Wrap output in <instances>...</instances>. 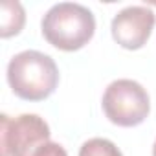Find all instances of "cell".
I'll return each mask as SVG.
<instances>
[{
  "label": "cell",
  "mask_w": 156,
  "mask_h": 156,
  "mask_svg": "<svg viewBox=\"0 0 156 156\" xmlns=\"http://www.w3.org/2000/svg\"><path fill=\"white\" fill-rule=\"evenodd\" d=\"M50 141V127L37 114L0 116V152L2 156H33Z\"/></svg>",
  "instance_id": "4"
},
{
  "label": "cell",
  "mask_w": 156,
  "mask_h": 156,
  "mask_svg": "<svg viewBox=\"0 0 156 156\" xmlns=\"http://www.w3.org/2000/svg\"><path fill=\"white\" fill-rule=\"evenodd\" d=\"M33 156H68V152L64 151L62 145H59L55 141H48L41 149H37V152Z\"/></svg>",
  "instance_id": "8"
},
{
  "label": "cell",
  "mask_w": 156,
  "mask_h": 156,
  "mask_svg": "<svg viewBox=\"0 0 156 156\" xmlns=\"http://www.w3.org/2000/svg\"><path fill=\"white\" fill-rule=\"evenodd\" d=\"M152 156H156V141H154V145H152Z\"/></svg>",
  "instance_id": "9"
},
{
  "label": "cell",
  "mask_w": 156,
  "mask_h": 156,
  "mask_svg": "<svg viewBox=\"0 0 156 156\" xmlns=\"http://www.w3.org/2000/svg\"><path fill=\"white\" fill-rule=\"evenodd\" d=\"M41 28L42 37L51 46L62 51H75L94 37L96 17L81 4L59 2L46 11Z\"/></svg>",
  "instance_id": "2"
},
{
  "label": "cell",
  "mask_w": 156,
  "mask_h": 156,
  "mask_svg": "<svg viewBox=\"0 0 156 156\" xmlns=\"http://www.w3.org/2000/svg\"><path fill=\"white\" fill-rule=\"evenodd\" d=\"M8 83L20 99L42 101L59 85V68L50 55L37 50H24L11 57L8 64Z\"/></svg>",
  "instance_id": "1"
},
{
  "label": "cell",
  "mask_w": 156,
  "mask_h": 156,
  "mask_svg": "<svg viewBox=\"0 0 156 156\" xmlns=\"http://www.w3.org/2000/svg\"><path fill=\"white\" fill-rule=\"evenodd\" d=\"M79 156H123L114 141L107 138H92L79 149Z\"/></svg>",
  "instance_id": "7"
},
{
  "label": "cell",
  "mask_w": 156,
  "mask_h": 156,
  "mask_svg": "<svg viewBox=\"0 0 156 156\" xmlns=\"http://www.w3.org/2000/svg\"><path fill=\"white\" fill-rule=\"evenodd\" d=\"M154 24L156 15L151 8L129 6L112 19V39L125 50H140L147 44Z\"/></svg>",
  "instance_id": "5"
},
{
  "label": "cell",
  "mask_w": 156,
  "mask_h": 156,
  "mask_svg": "<svg viewBox=\"0 0 156 156\" xmlns=\"http://www.w3.org/2000/svg\"><path fill=\"white\" fill-rule=\"evenodd\" d=\"M103 112L118 127H136L143 123L151 112L147 90L132 79L112 81L103 94Z\"/></svg>",
  "instance_id": "3"
},
{
  "label": "cell",
  "mask_w": 156,
  "mask_h": 156,
  "mask_svg": "<svg viewBox=\"0 0 156 156\" xmlns=\"http://www.w3.org/2000/svg\"><path fill=\"white\" fill-rule=\"evenodd\" d=\"M26 22V11L20 2L4 0L0 6V35L4 39L19 35Z\"/></svg>",
  "instance_id": "6"
}]
</instances>
